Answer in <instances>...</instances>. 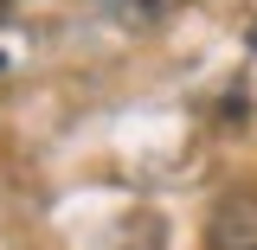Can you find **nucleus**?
<instances>
[{
    "instance_id": "2",
    "label": "nucleus",
    "mask_w": 257,
    "mask_h": 250,
    "mask_svg": "<svg viewBox=\"0 0 257 250\" xmlns=\"http://www.w3.org/2000/svg\"><path fill=\"white\" fill-rule=\"evenodd\" d=\"M103 13H109V20H122L128 32L161 26V0H103Z\"/></svg>"
},
{
    "instance_id": "1",
    "label": "nucleus",
    "mask_w": 257,
    "mask_h": 250,
    "mask_svg": "<svg viewBox=\"0 0 257 250\" xmlns=\"http://www.w3.org/2000/svg\"><path fill=\"white\" fill-rule=\"evenodd\" d=\"M212 250H257V199H231L212 218Z\"/></svg>"
},
{
    "instance_id": "4",
    "label": "nucleus",
    "mask_w": 257,
    "mask_h": 250,
    "mask_svg": "<svg viewBox=\"0 0 257 250\" xmlns=\"http://www.w3.org/2000/svg\"><path fill=\"white\" fill-rule=\"evenodd\" d=\"M0 64H7V58H0Z\"/></svg>"
},
{
    "instance_id": "3",
    "label": "nucleus",
    "mask_w": 257,
    "mask_h": 250,
    "mask_svg": "<svg viewBox=\"0 0 257 250\" xmlns=\"http://www.w3.org/2000/svg\"><path fill=\"white\" fill-rule=\"evenodd\" d=\"M0 7H7V0H0Z\"/></svg>"
}]
</instances>
